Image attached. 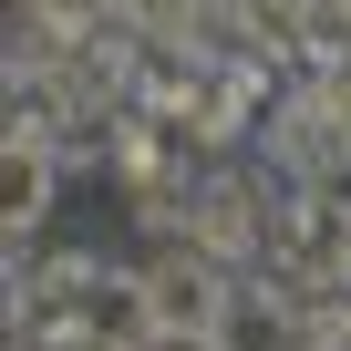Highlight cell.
Instances as JSON below:
<instances>
[{"label": "cell", "instance_id": "obj_1", "mask_svg": "<svg viewBox=\"0 0 351 351\" xmlns=\"http://www.w3.org/2000/svg\"><path fill=\"white\" fill-rule=\"evenodd\" d=\"M134 289H145L155 330H197V341H217V320H228V279H217V258H207V248H165Z\"/></svg>", "mask_w": 351, "mask_h": 351}, {"label": "cell", "instance_id": "obj_2", "mask_svg": "<svg viewBox=\"0 0 351 351\" xmlns=\"http://www.w3.org/2000/svg\"><path fill=\"white\" fill-rule=\"evenodd\" d=\"M42 207H52V155L21 145V124H11V248H21V228H42Z\"/></svg>", "mask_w": 351, "mask_h": 351}, {"label": "cell", "instance_id": "obj_3", "mask_svg": "<svg viewBox=\"0 0 351 351\" xmlns=\"http://www.w3.org/2000/svg\"><path fill=\"white\" fill-rule=\"evenodd\" d=\"M300 258H310L320 279H341V269H351V217H341V207H310V228H300Z\"/></svg>", "mask_w": 351, "mask_h": 351}, {"label": "cell", "instance_id": "obj_4", "mask_svg": "<svg viewBox=\"0 0 351 351\" xmlns=\"http://www.w3.org/2000/svg\"><path fill=\"white\" fill-rule=\"evenodd\" d=\"M134 351H217V341H197V330H145Z\"/></svg>", "mask_w": 351, "mask_h": 351}]
</instances>
